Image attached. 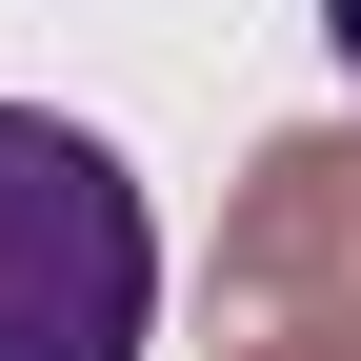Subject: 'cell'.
<instances>
[{
  "mask_svg": "<svg viewBox=\"0 0 361 361\" xmlns=\"http://www.w3.org/2000/svg\"><path fill=\"white\" fill-rule=\"evenodd\" d=\"M241 361H361V322H261Z\"/></svg>",
  "mask_w": 361,
  "mask_h": 361,
  "instance_id": "obj_3",
  "label": "cell"
},
{
  "mask_svg": "<svg viewBox=\"0 0 361 361\" xmlns=\"http://www.w3.org/2000/svg\"><path fill=\"white\" fill-rule=\"evenodd\" d=\"M141 322H161L141 180L80 121L0 101V361H141Z\"/></svg>",
  "mask_w": 361,
  "mask_h": 361,
  "instance_id": "obj_1",
  "label": "cell"
},
{
  "mask_svg": "<svg viewBox=\"0 0 361 361\" xmlns=\"http://www.w3.org/2000/svg\"><path fill=\"white\" fill-rule=\"evenodd\" d=\"M322 40H341V80H361V0H341V20H322Z\"/></svg>",
  "mask_w": 361,
  "mask_h": 361,
  "instance_id": "obj_4",
  "label": "cell"
},
{
  "mask_svg": "<svg viewBox=\"0 0 361 361\" xmlns=\"http://www.w3.org/2000/svg\"><path fill=\"white\" fill-rule=\"evenodd\" d=\"M221 301L361 322V141H281L241 201H221Z\"/></svg>",
  "mask_w": 361,
  "mask_h": 361,
  "instance_id": "obj_2",
  "label": "cell"
}]
</instances>
